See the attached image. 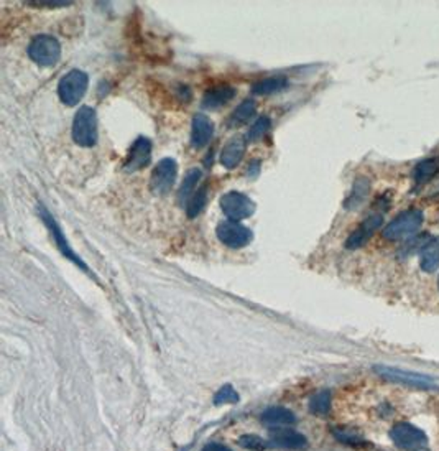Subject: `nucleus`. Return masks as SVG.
Returning a JSON list of instances; mask_svg holds the SVG:
<instances>
[{"instance_id": "nucleus-1", "label": "nucleus", "mask_w": 439, "mask_h": 451, "mask_svg": "<svg viewBox=\"0 0 439 451\" xmlns=\"http://www.w3.org/2000/svg\"><path fill=\"white\" fill-rule=\"evenodd\" d=\"M73 139L79 147H94L97 142V114L92 107H79L73 121Z\"/></svg>"}, {"instance_id": "nucleus-2", "label": "nucleus", "mask_w": 439, "mask_h": 451, "mask_svg": "<svg viewBox=\"0 0 439 451\" xmlns=\"http://www.w3.org/2000/svg\"><path fill=\"white\" fill-rule=\"evenodd\" d=\"M28 56L33 63L43 68L55 66L61 58V45L55 36L39 35L35 36L28 45Z\"/></svg>"}, {"instance_id": "nucleus-3", "label": "nucleus", "mask_w": 439, "mask_h": 451, "mask_svg": "<svg viewBox=\"0 0 439 451\" xmlns=\"http://www.w3.org/2000/svg\"><path fill=\"white\" fill-rule=\"evenodd\" d=\"M89 78L88 74L81 69H71L68 74H64L61 78L58 84V96L61 102L66 106L73 107L81 101L84 94L88 91Z\"/></svg>"}, {"instance_id": "nucleus-4", "label": "nucleus", "mask_w": 439, "mask_h": 451, "mask_svg": "<svg viewBox=\"0 0 439 451\" xmlns=\"http://www.w3.org/2000/svg\"><path fill=\"white\" fill-rule=\"evenodd\" d=\"M423 224V213L418 210H410L401 213L395 217L393 221H390L385 226V229L382 234L386 241H400L405 237L412 236L417 232Z\"/></svg>"}, {"instance_id": "nucleus-5", "label": "nucleus", "mask_w": 439, "mask_h": 451, "mask_svg": "<svg viewBox=\"0 0 439 451\" xmlns=\"http://www.w3.org/2000/svg\"><path fill=\"white\" fill-rule=\"evenodd\" d=\"M393 443L403 451H431L426 435L418 426L410 424H396L390 431Z\"/></svg>"}, {"instance_id": "nucleus-6", "label": "nucleus", "mask_w": 439, "mask_h": 451, "mask_svg": "<svg viewBox=\"0 0 439 451\" xmlns=\"http://www.w3.org/2000/svg\"><path fill=\"white\" fill-rule=\"evenodd\" d=\"M221 210L229 217V221L240 222L253 215L255 203L247 194L239 191H229L221 198Z\"/></svg>"}, {"instance_id": "nucleus-7", "label": "nucleus", "mask_w": 439, "mask_h": 451, "mask_svg": "<svg viewBox=\"0 0 439 451\" xmlns=\"http://www.w3.org/2000/svg\"><path fill=\"white\" fill-rule=\"evenodd\" d=\"M217 239L223 242L224 245L232 249H240L250 244L252 241V231L237 221H224L217 226L216 229Z\"/></svg>"}, {"instance_id": "nucleus-8", "label": "nucleus", "mask_w": 439, "mask_h": 451, "mask_svg": "<svg viewBox=\"0 0 439 451\" xmlns=\"http://www.w3.org/2000/svg\"><path fill=\"white\" fill-rule=\"evenodd\" d=\"M178 165L173 159H163L158 161L157 167L152 172L150 188L155 194H168L172 191L174 180H176Z\"/></svg>"}, {"instance_id": "nucleus-9", "label": "nucleus", "mask_w": 439, "mask_h": 451, "mask_svg": "<svg viewBox=\"0 0 439 451\" xmlns=\"http://www.w3.org/2000/svg\"><path fill=\"white\" fill-rule=\"evenodd\" d=\"M40 215H41V220L45 221V224L48 226V229L51 232V236H53V241L56 242V245H58V249L61 250V253H63L64 257H68L71 262H74L76 265H79V267H81L84 272H89V269H88V265L83 262L81 259L78 257L76 254H74V250L69 248V244H68V239H66V237L63 236V231L60 229V226L56 224V221L53 220V216L50 215L48 211L45 210L43 206L40 208Z\"/></svg>"}, {"instance_id": "nucleus-10", "label": "nucleus", "mask_w": 439, "mask_h": 451, "mask_svg": "<svg viewBox=\"0 0 439 451\" xmlns=\"http://www.w3.org/2000/svg\"><path fill=\"white\" fill-rule=\"evenodd\" d=\"M150 160H152V142L146 137H139L132 145L124 167L127 172H139L150 163Z\"/></svg>"}, {"instance_id": "nucleus-11", "label": "nucleus", "mask_w": 439, "mask_h": 451, "mask_svg": "<svg viewBox=\"0 0 439 451\" xmlns=\"http://www.w3.org/2000/svg\"><path fill=\"white\" fill-rule=\"evenodd\" d=\"M268 441H270L272 446H277V448H281V450L301 451L308 448V440H306V436L290 429L273 430L270 433V440Z\"/></svg>"}, {"instance_id": "nucleus-12", "label": "nucleus", "mask_w": 439, "mask_h": 451, "mask_svg": "<svg viewBox=\"0 0 439 451\" xmlns=\"http://www.w3.org/2000/svg\"><path fill=\"white\" fill-rule=\"evenodd\" d=\"M382 222H384V217H382V215H370L365 221L362 222L361 226L357 227L356 231L352 232L351 236H349V239L346 242V248L347 249L362 248V245L375 234V231L382 226Z\"/></svg>"}, {"instance_id": "nucleus-13", "label": "nucleus", "mask_w": 439, "mask_h": 451, "mask_svg": "<svg viewBox=\"0 0 439 451\" xmlns=\"http://www.w3.org/2000/svg\"><path fill=\"white\" fill-rule=\"evenodd\" d=\"M212 135H214V124L212 121L204 114H197L193 119V127H191V145L195 149H202L209 144Z\"/></svg>"}, {"instance_id": "nucleus-14", "label": "nucleus", "mask_w": 439, "mask_h": 451, "mask_svg": "<svg viewBox=\"0 0 439 451\" xmlns=\"http://www.w3.org/2000/svg\"><path fill=\"white\" fill-rule=\"evenodd\" d=\"M245 150H247V139H244L242 135L230 139L228 144L224 145L223 154H221V163H223V167L228 170L237 167L244 159Z\"/></svg>"}, {"instance_id": "nucleus-15", "label": "nucleus", "mask_w": 439, "mask_h": 451, "mask_svg": "<svg viewBox=\"0 0 439 451\" xmlns=\"http://www.w3.org/2000/svg\"><path fill=\"white\" fill-rule=\"evenodd\" d=\"M296 422V417L285 407H270L262 414V424L272 430L286 429Z\"/></svg>"}, {"instance_id": "nucleus-16", "label": "nucleus", "mask_w": 439, "mask_h": 451, "mask_svg": "<svg viewBox=\"0 0 439 451\" xmlns=\"http://www.w3.org/2000/svg\"><path fill=\"white\" fill-rule=\"evenodd\" d=\"M235 96V89L232 86H219L212 88L211 91L204 94V99H202V107L204 109H219L232 101Z\"/></svg>"}, {"instance_id": "nucleus-17", "label": "nucleus", "mask_w": 439, "mask_h": 451, "mask_svg": "<svg viewBox=\"0 0 439 451\" xmlns=\"http://www.w3.org/2000/svg\"><path fill=\"white\" fill-rule=\"evenodd\" d=\"M421 269L433 274L439 269V237L431 239L421 250Z\"/></svg>"}, {"instance_id": "nucleus-18", "label": "nucleus", "mask_w": 439, "mask_h": 451, "mask_svg": "<svg viewBox=\"0 0 439 451\" xmlns=\"http://www.w3.org/2000/svg\"><path fill=\"white\" fill-rule=\"evenodd\" d=\"M439 172V159H426L414 167L413 178L418 184L426 183Z\"/></svg>"}, {"instance_id": "nucleus-19", "label": "nucleus", "mask_w": 439, "mask_h": 451, "mask_svg": "<svg viewBox=\"0 0 439 451\" xmlns=\"http://www.w3.org/2000/svg\"><path fill=\"white\" fill-rule=\"evenodd\" d=\"M253 114H255V101L253 99H247V101H244L232 114H230L228 124H229V127H237V126L247 124L250 119L253 117Z\"/></svg>"}, {"instance_id": "nucleus-20", "label": "nucleus", "mask_w": 439, "mask_h": 451, "mask_svg": "<svg viewBox=\"0 0 439 451\" xmlns=\"http://www.w3.org/2000/svg\"><path fill=\"white\" fill-rule=\"evenodd\" d=\"M288 84V81L285 78H268V79H263L260 83L253 84L252 88V93L257 94V96H268V94H275L278 91H281V89H285Z\"/></svg>"}, {"instance_id": "nucleus-21", "label": "nucleus", "mask_w": 439, "mask_h": 451, "mask_svg": "<svg viewBox=\"0 0 439 451\" xmlns=\"http://www.w3.org/2000/svg\"><path fill=\"white\" fill-rule=\"evenodd\" d=\"M200 180H201V170L193 168L186 173V177L181 183V188H179V191H178L179 201L185 203L186 199L191 196L193 191H195L196 187H197V183H200Z\"/></svg>"}, {"instance_id": "nucleus-22", "label": "nucleus", "mask_w": 439, "mask_h": 451, "mask_svg": "<svg viewBox=\"0 0 439 451\" xmlns=\"http://www.w3.org/2000/svg\"><path fill=\"white\" fill-rule=\"evenodd\" d=\"M379 371H380L382 374H384L385 377L391 379V381L408 382V384H412V386H424V384L429 382V379H426V377L410 376V374H407V372L395 371V369H390V368H379Z\"/></svg>"}, {"instance_id": "nucleus-23", "label": "nucleus", "mask_w": 439, "mask_h": 451, "mask_svg": "<svg viewBox=\"0 0 439 451\" xmlns=\"http://www.w3.org/2000/svg\"><path fill=\"white\" fill-rule=\"evenodd\" d=\"M206 203H207V187H201L195 194H193L190 203H188V208H186L188 216L196 217L202 210H204Z\"/></svg>"}, {"instance_id": "nucleus-24", "label": "nucleus", "mask_w": 439, "mask_h": 451, "mask_svg": "<svg viewBox=\"0 0 439 451\" xmlns=\"http://www.w3.org/2000/svg\"><path fill=\"white\" fill-rule=\"evenodd\" d=\"M270 127H272V121H270V119H268L267 116L258 117L257 121H255L253 124H252V127H250L247 140H250V142L260 140L262 137L267 135V132L270 130Z\"/></svg>"}, {"instance_id": "nucleus-25", "label": "nucleus", "mask_w": 439, "mask_h": 451, "mask_svg": "<svg viewBox=\"0 0 439 451\" xmlns=\"http://www.w3.org/2000/svg\"><path fill=\"white\" fill-rule=\"evenodd\" d=\"M329 407H331V393L328 391H323L319 393H316L313 397V400L309 403V408L313 414H319V415H326L329 412Z\"/></svg>"}, {"instance_id": "nucleus-26", "label": "nucleus", "mask_w": 439, "mask_h": 451, "mask_svg": "<svg viewBox=\"0 0 439 451\" xmlns=\"http://www.w3.org/2000/svg\"><path fill=\"white\" fill-rule=\"evenodd\" d=\"M369 188H370V184H369V182H367V180H358V182H356L351 198L347 199V206L349 208L358 206V204L365 199L367 193H369Z\"/></svg>"}, {"instance_id": "nucleus-27", "label": "nucleus", "mask_w": 439, "mask_h": 451, "mask_svg": "<svg viewBox=\"0 0 439 451\" xmlns=\"http://www.w3.org/2000/svg\"><path fill=\"white\" fill-rule=\"evenodd\" d=\"M239 445L242 446V448H245V450H252V451H263V450H267L268 446H272L270 441L263 440L262 436H258V435H244V436H240Z\"/></svg>"}, {"instance_id": "nucleus-28", "label": "nucleus", "mask_w": 439, "mask_h": 451, "mask_svg": "<svg viewBox=\"0 0 439 451\" xmlns=\"http://www.w3.org/2000/svg\"><path fill=\"white\" fill-rule=\"evenodd\" d=\"M239 393L232 386L225 384L216 392L214 396V403L216 405H223V403H237L239 402Z\"/></svg>"}, {"instance_id": "nucleus-29", "label": "nucleus", "mask_w": 439, "mask_h": 451, "mask_svg": "<svg viewBox=\"0 0 439 451\" xmlns=\"http://www.w3.org/2000/svg\"><path fill=\"white\" fill-rule=\"evenodd\" d=\"M30 6H39V7H68L71 2H28Z\"/></svg>"}, {"instance_id": "nucleus-30", "label": "nucleus", "mask_w": 439, "mask_h": 451, "mask_svg": "<svg viewBox=\"0 0 439 451\" xmlns=\"http://www.w3.org/2000/svg\"><path fill=\"white\" fill-rule=\"evenodd\" d=\"M202 451H232V450H229L228 446H224L221 443H209L202 448Z\"/></svg>"}]
</instances>
